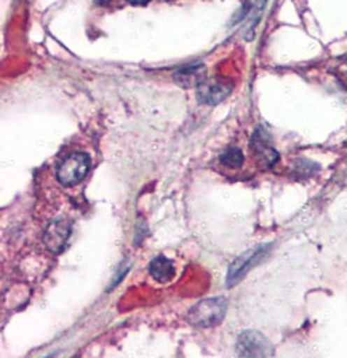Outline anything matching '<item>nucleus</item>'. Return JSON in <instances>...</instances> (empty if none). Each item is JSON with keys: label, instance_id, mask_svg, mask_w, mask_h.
<instances>
[{"label": "nucleus", "instance_id": "nucleus-1", "mask_svg": "<svg viewBox=\"0 0 347 358\" xmlns=\"http://www.w3.org/2000/svg\"><path fill=\"white\" fill-rule=\"evenodd\" d=\"M227 301L224 298L205 299L194 306L189 312V322L199 328H210L221 323L226 315Z\"/></svg>", "mask_w": 347, "mask_h": 358}, {"label": "nucleus", "instance_id": "nucleus-3", "mask_svg": "<svg viewBox=\"0 0 347 358\" xmlns=\"http://www.w3.org/2000/svg\"><path fill=\"white\" fill-rule=\"evenodd\" d=\"M237 354L242 357H271L274 350L261 333L245 331L237 339Z\"/></svg>", "mask_w": 347, "mask_h": 358}, {"label": "nucleus", "instance_id": "nucleus-10", "mask_svg": "<svg viewBox=\"0 0 347 358\" xmlns=\"http://www.w3.org/2000/svg\"><path fill=\"white\" fill-rule=\"evenodd\" d=\"M243 152L239 148H229L224 150L220 157L221 165L227 166V168H240L243 165Z\"/></svg>", "mask_w": 347, "mask_h": 358}, {"label": "nucleus", "instance_id": "nucleus-11", "mask_svg": "<svg viewBox=\"0 0 347 358\" xmlns=\"http://www.w3.org/2000/svg\"><path fill=\"white\" fill-rule=\"evenodd\" d=\"M127 2L132 5H139V7H141V5H148L150 0H127Z\"/></svg>", "mask_w": 347, "mask_h": 358}, {"label": "nucleus", "instance_id": "nucleus-7", "mask_svg": "<svg viewBox=\"0 0 347 358\" xmlns=\"http://www.w3.org/2000/svg\"><path fill=\"white\" fill-rule=\"evenodd\" d=\"M262 253H264V250H256V251H248V253L240 256L239 259L231 266V268H229V275H227L229 287H232L234 283H237L239 280L242 278L245 273L261 259Z\"/></svg>", "mask_w": 347, "mask_h": 358}, {"label": "nucleus", "instance_id": "nucleus-6", "mask_svg": "<svg viewBox=\"0 0 347 358\" xmlns=\"http://www.w3.org/2000/svg\"><path fill=\"white\" fill-rule=\"evenodd\" d=\"M251 149H253L257 162L262 166H272L277 164L278 152L269 143V134L266 133L264 128L260 127L255 131L253 139H251Z\"/></svg>", "mask_w": 347, "mask_h": 358}, {"label": "nucleus", "instance_id": "nucleus-4", "mask_svg": "<svg viewBox=\"0 0 347 358\" xmlns=\"http://www.w3.org/2000/svg\"><path fill=\"white\" fill-rule=\"evenodd\" d=\"M72 234V226L67 220H59L53 221L47 227L43 235V242L47 245V248L52 251V253H61L66 248L67 240H69Z\"/></svg>", "mask_w": 347, "mask_h": 358}, {"label": "nucleus", "instance_id": "nucleus-8", "mask_svg": "<svg viewBox=\"0 0 347 358\" xmlns=\"http://www.w3.org/2000/svg\"><path fill=\"white\" fill-rule=\"evenodd\" d=\"M175 80L184 88L199 87L201 82L205 80V67L201 64H192L187 67H183L175 74Z\"/></svg>", "mask_w": 347, "mask_h": 358}, {"label": "nucleus", "instance_id": "nucleus-2", "mask_svg": "<svg viewBox=\"0 0 347 358\" xmlns=\"http://www.w3.org/2000/svg\"><path fill=\"white\" fill-rule=\"evenodd\" d=\"M90 166H92V160H90L88 154H72L61 162L58 171H56V178H58L59 184H63L64 187H74L85 179Z\"/></svg>", "mask_w": 347, "mask_h": 358}, {"label": "nucleus", "instance_id": "nucleus-9", "mask_svg": "<svg viewBox=\"0 0 347 358\" xmlns=\"http://www.w3.org/2000/svg\"><path fill=\"white\" fill-rule=\"evenodd\" d=\"M149 272L154 280L160 283H168L175 277V264L165 256H157L155 259L150 262Z\"/></svg>", "mask_w": 347, "mask_h": 358}, {"label": "nucleus", "instance_id": "nucleus-5", "mask_svg": "<svg viewBox=\"0 0 347 358\" xmlns=\"http://www.w3.org/2000/svg\"><path fill=\"white\" fill-rule=\"evenodd\" d=\"M231 93V85L222 80H208L205 78L204 82L197 87V99L204 104H220L221 101L226 99Z\"/></svg>", "mask_w": 347, "mask_h": 358}]
</instances>
